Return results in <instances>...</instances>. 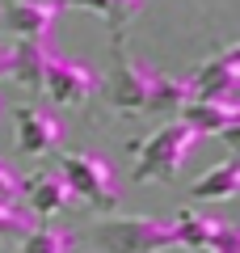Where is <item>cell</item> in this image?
Listing matches in <instances>:
<instances>
[{"label": "cell", "instance_id": "1", "mask_svg": "<svg viewBox=\"0 0 240 253\" xmlns=\"http://www.w3.org/2000/svg\"><path fill=\"white\" fill-rule=\"evenodd\" d=\"M97 253H164L181 245L173 215H110L89 232Z\"/></svg>", "mask_w": 240, "mask_h": 253}, {"label": "cell", "instance_id": "2", "mask_svg": "<svg viewBox=\"0 0 240 253\" xmlns=\"http://www.w3.org/2000/svg\"><path fill=\"white\" fill-rule=\"evenodd\" d=\"M198 139H202V135H194L181 118L160 123L143 144H131V152H135L131 177L139 181V186H143V181H173L181 173V165L190 161V152L198 148Z\"/></svg>", "mask_w": 240, "mask_h": 253}, {"label": "cell", "instance_id": "3", "mask_svg": "<svg viewBox=\"0 0 240 253\" xmlns=\"http://www.w3.org/2000/svg\"><path fill=\"white\" fill-rule=\"evenodd\" d=\"M59 177L68 181V190L76 194V203H89L97 211H114L122 203V181L118 169L93 148H76V152L59 156Z\"/></svg>", "mask_w": 240, "mask_h": 253}, {"label": "cell", "instance_id": "4", "mask_svg": "<svg viewBox=\"0 0 240 253\" xmlns=\"http://www.w3.org/2000/svg\"><path fill=\"white\" fill-rule=\"evenodd\" d=\"M156 68L135 55H126L122 38H114V68H110V81L101 84L110 97V106L118 114H143L148 110V97H152V84H156Z\"/></svg>", "mask_w": 240, "mask_h": 253}, {"label": "cell", "instance_id": "5", "mask_svg": "<svg viewBox=\"0 0 240 253\" xmlns=\"http://www.w3.org/2000/svg\"><path fill=\"white\" fill-rule=\"evenodd\" d=\"M42 93L55 101V106H84L89 97L101 93V76L93 63L84 59H68V55H55L51 68H46Z\"/></svg>", "mask_w": 240, "mask_h": 253}, {"label": "cell", "instance_id": "6", "mask_svg": "<svg viewBox=\"0 0 240 253\" xmlns=\"http://www.w3.org/2000/svg\"><path fill=\"white\" fill-rule=\"evenodd\" d=\"M190 89L198 101H223V106H236V89H240V42L223 46L219 55L198 68L194 76H186Z\"/></svg>", "mask_w": 240, "mask_h": 253}, {"label": "cell", "instance_id": "7", "mask_svg": "<svg viewBox=\"0 0 240 253\" xmlns=\"http://www.w3.org/2000/svg\"><path fill=\"white\" fill-rule=\"evenodd\" d=\"M177 236L181 245L190 249H211V253H240V228L232 219H219V215H202V211H177Z\"/></svg>", "mask_w": 240, "mask_h": 253}, {"label": "cell", "instance_id": "8", "mask_svg": "<svg viewBox=\"0 0 240 253\" xmlns=\"http://www.w3.org/2000/svg\"><path fill=\"white\" fill-rule=\"evenodd\" d=\"M13 118H17V152L21 156H46L51 148H59L63 123H59L55 110H46V106H17Z\"/></svg>", "mask_w": 240, "mask_h": 253}, {"label": "cell", "instance_id": "9", "mask_svg": "<svg viewBox=\"0 0 240 253\" xmlns=\"http://www.w3.org/2000/svg\"><path fill=\"white\" fill-rule=\"evenodd\" d=\"M177 118L194 131V135H223L232 148L240 144V101L223 106V101H186L177 110Z\"/></svg>", "mask_w": 240, "mask_h": 253}, {"label": "cell", "instance_id": "10", "mask_svg": "<svg viewBox=\"0 0 240 253\" xmlns=\"http://www.w3.org/2000/svg\"><path fill=\"white\" fill-rule=\"evenodd\" d=\"M55 0H0V26L17 38H46L55 34Z\"/></svg>", "mask_w": 240, "mask_h": 253}, {"label": "cell", "instance_id": "11", "mask_svg": "<svg viewBox=\"0 0 240 253\" xmlns=\"http://www.w3.org/2000/svg\"><path fill=\"white\" fill-rule=\"evenodd\" d=\"M21 194L30 199V215H42V219H51V215H63L68 207H76V194L68 190V181L59 177V169H38V173H30V177H21Z\"/></svg>", "mask_w": 240, "mask_h": 253}, {"label": "cell", "instance_id": "12", "mask_svg": "<svg viewBox=\"0 0 240 253\" xmlns=\"http://www.w3.org/2000/svg\"><path fill=\"white\" fill-rule=\"evenodd\" d=\"M55 55H59L55 51V34H46V38H17V42H13V81H17L21 89L38 93Z\"/></svg>", "mask_w": 240, "mask_h": 253}, {"label": "cell", "instance_id": "13", "mask_svg": "<svg viewBox=\"0 0 240 253\" xmlns=\"http://www.w3.org/2000/svg\"><path fill=\"white\" fill-rule=\"evenodd\" d=\"M236 190H240V156L232 152L215 169H206L202 177L190 181L186 194L190 199H206V203H228V199H236Z\"/></svg>", "mask_w": 240, "mask_h": 253}, {"label": "cell", "instance_id": "14", "mask_svg": "<svg viewBox=\"0 0 240 253\" xmlns=\"http://www.w3.org/2000/svg\"><path fill=\"white\" fill-rule=\"evenodd\" d=\"M143 4H148V0H55V9H89V13H101V17L110 21V30H114V38L126 34V26L143 13Z\"/></svg>", "mask_w": 240, "mask_h": 253}, {"label": "cell", "instance_id": "15", "mask_svg": "<svg viewBox=\"0 0 240 253\" xmlns=\"http://www.w3.org/2000/svg\"><path fill=\"white\" fill-rule=\"evenodd\" d=\"M186 101H194V89H190L186 76H156L152 97H148V110L152 114H177Z\"/></svg>", "mask_w": 240, "mask_h": 253}, {"label": "cell", "instance_id": "16", "mask_svg": "<svg viewBox=\"0 0 240 253\" xmlns=\"http://www.w3.org/2000/svg\"><path fill=\"white\" fill-rule=\"evenodd\" d=\"M76 232L63 224H34V232L21 236V253H72Z\"/></svg>", "mask_w": 240, "mask_h": 253}, {"label": "cell", "instance_id": "17", "mask_svg": "<svg viewBox=\"0 0 240 253\" xmlns=\"http://www.w3.org/2000/svg\"><path fill=\"white\" fill-rule=\"evenodd\" d=\"M34 232V215L26 207H0V241H21Z\"/></svg>", "mask_w": 240, "mask_h": 253}, {"label": "cell", "instance_id": "18", "mask_svg": "<svg viewBox=\"0 0 240 253\" xmlns=\"http://www.w3.org/2000/svg\"><path fill=\"white\" fill-rule=\"evenodd\" d=\"M17 199H21V177L13 165L0 161V207H17Z\"/></svg>", "mask_w": 240, "mask_h": 253}, {"label": "cell", "instance_id": "19", "mask_svg": "<svg viewBox=\"0 0 240 253\" xmlns=\"http://www.w3.org/2000/svg\"><path fill=\"white\" fill-rule=\"evenodd\" d=\"M13 76V42L9 38H0V81Z\"/></svg>", "mask_w": 240, "mask_h": 253}, {"label": "cell", "instance_id": "20", "mask_svg": "<svg viewBox=\"0 0 240 253\" xmlns=\"http://www.w3.org/2000/svg\"><path fill=\"white\" fill-rule=\"evenodd\" d=\"M198 253H211V249H198Z\"/></svg>", "mask_w": 240, "mask_h": 253}, {"label": "cell", "instance_id": "21", "mask_svg": "<svg viewBox=\"0 0 240 253\" xmlns=\"http://www.w3.org/2000/svg\"><path fill=\"white\" fill-rule=\"evenodd\" d=\"M0 110H4V101H0Z\"/></svg>", "mask_w": 240, "mask_h": 253}]
</instances>
